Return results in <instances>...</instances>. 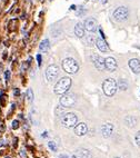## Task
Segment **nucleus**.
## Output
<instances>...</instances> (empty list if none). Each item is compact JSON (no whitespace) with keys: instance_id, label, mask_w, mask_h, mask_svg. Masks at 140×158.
<instances>
[{"instance_id":"obj_1","label":"nucleus","mask_w":140,"mask_h":158,"mask_svg":"<svg viewBox=\"0 0 140 158\" xmlns=\"http://www.w3.org/2000/svg\"><path fill=\"white\" fill-rule=\"evenodd\" d=\"M71 79L69 77H62V78L58 80V82L54 86V93L57 95H63L69 90V88L71 87Z\"/></svg>"},{"instance_id":"obj_2","label":"nucleus","mask_w":140,"mask_h":158,"mask_svg":"<svg viewBox=\"0 0 140 158\" xmlns=\"http://www.w3.org/2000/svg\"><path fill=\"white\" fill-rule=\"evenodd\" d=\"M102 89L107 96H114L118 90V82L114 78L106 79L102 84Z\"/></svg>"},{"instance_id":"obj_3","label":"nucleus","mask_w":140,"mask_h":158,"mask_svg":"<svg viewBox=\"0 0 140 158\" xmlns=\"http://www.w3.org/2000/svg\"><path fill=\"white\" fill-rule=\"evenodd\" d=\"M62 68L66 73L74 75V73H77L79 70V65L74 58H66L62 61Z\"/></svg>"},{"instance_id":"obj_4","label":"nucleus","mask_w":140,"mask_h":158,"mask_svg":"<svg viewBox=\"0 0 140 158\" xmlns=\"http://www.w3.org/2000/svg\"><path fill=\"white\" fill-rule=\"evenodd\" d=\"M61 123L66 128H72L76 127V125L78 124V118L74 113H68L66 115H63Z\"/></svg>"},{"instance_id":"obj_5","label":"nucleus","mask_w":140,"mask_h":158,"mask_svg":"<svg viewBox=\"0 0 140 158\" xmlns=\"http://www.w3.org/2000/svg\"><path fill=\"white\" fill-rule=\"evenodd\" d=\"M128 16H129V11L126 7H119L114 12V18L117 21H123V20H126L128 18Z\"/></svg>"},{"instance_id":"obj_6","label":"nucleus","mask_w":140,"mask_h":158,"mask_svg":"<svg viewBox=\"0 0 140 158\" xmlns=\"http://www.w3.org/2000/svg\"><path fill=\"white\" fill-rule=\"evenodd\" d=\"M58 75H59V67H58L57 65H50L47 68L46 76H47V79H48V81L51 82V81H54V80H56Z\"/></svg>"},{"instance_id":"obj_7","label":"nucleus","mask_w":140,"mask_h":158,"mask_svg":"<svg viewBox=\"0 0 140 158\" xmlns=\"http://www.w3.org/2000/svg\"><path fill=\"white\" fill-rule=\"evenodd\" d=\"M76 104V97L74 95H63L60 98V105L62 107H72Z\"/></svg>"},{"instance_id":"obj_8","label":"nucleus","mask_w":140,"mask_h":158,"mask_svg":"<svg viewBox=\"0 0 140 158\" xmlns=\"http://www.w3.org/2000/svg\"><path fill=\"white\" fill-rule=\"evenodd\" d=\"M91 59H92V61H94V67L97 68L98 70L101 71L105 69V58H102V57L99 56V55H92Z\"/></svg>"},{"instance_id":"obj_9","label":"nucleus","mask_w":140,"mask_h":158,"mask_svg":"<svg viewBox=\"0 0 140 158\" xmlns=\"http://www.w3.org/2000/svg\"><path fill=\"white\" fill-rule=\"evenodd\" d=\"M105 68L110 73L114 71L117 69V60L112 57H108L107 59H105Z\"/></svg>"},{"instance_id":"obj_10","label":"nucleus","mask_w":140,"mask_h":158,"mask_svg":"<svg viewBox=\"0 0 140 158\" xmlns=\"http://www.w3.org/2000/svg\"><path fill=\"white\" fill-rule=\"evenodd\" d=\"M114 125L112 124H105L101 126V135H102V137H105V138H108V137H110V136L112 135V133H114Z\"/></svg>"},{"instance_id":"obj_11","label":"nucleus","mask_w":140,"mask_h":158,"mask_svg":"<svg viewBox=\"0 0 140 158\" xmlns=\"http://www.w3.org/2000/svg\"><path fill=\"white\" fill-rule=\"evenodd\" d=\"M83 27H85V30L94 31L97 29V21L94 18H87L83 23Z\"/></svg>"},{"instance_id":"obj_12","label":"nucleus","mask_w":140,"mask_h":158,"mask_svg":"<svg viewBox=\"0 0 140 158\" xmlns=\"http://www.w3.org/2000/svg\"><path fill=\"white\" fill-rule=\"evenodd\" d=\"M87 131H88V127H87V125L85 123H80V124L76 125V127H74V134L77 136H83L86 135Z\"/></svg>"},{"instance_id":"obj_13","label":"nucleus","mask_w":140,"mask_h":158,"mask_svg":"<svg viewBox=\"0 0 140 158\" xmlns=\"http://www.w3.org/2000/svg\"><path fill=\"white\" fill-rule=\"evenodd\" d=\"M128 65H129V67H130V69H131L134 73H140V61H139V59H137V58H132V59L129 60Z\"/></svg>"},{"instance_id":"obj_14","label":"nucleus","mask_w":140,"mask_h":158,"mask_svg":"<svg viewBox=\"0 0 140 158\" xmlns=\"http://www.w3.org/2000/svg\"><path fill=\"white\" fill-rule=\"evenodd\" d=\"M96 46H97L98 48H99V50L102 51V52H107V51L109 50L106 40L103 39V38H101V37H98L97 39H96Z\"/></svg>"},{"instance_id":"obj_15","label":"nucleus","mask_w":140,"mask_h":158,"mask_svg":"<svg viewBox=\"0 0 140 158\" xmlns=\"http://www.w3.org/2000/svg\"><path fill=\"white\" fill-rule=\"evenodd\" d=\"M74 34L76 36L79 37V38H82L83 35H85V27L81 23H77L76 27H74Z\"/></svg>"},{"instance_id":"obj_16","label":"nucleus","mask_w":140,"mask_h":158,"mask_svg":"<svg viewBox=\"0 0 140 158\" xmlns=\"http://www.w3.org/2000/svg\"><path fill=\"white\" fill-rule=\"evenodd\" d=\"M49 47H50V44H49V40L48 39H45L42 43L40 44L39 46V49L41 52H47L49 50Z\"/></svg>"},{"instance_id":"obj_17","label":"nucleus","mask_w":140,"mask_h":158,"mask_svg":"<svg viewBox=\"0 0 140 158\" xmlns=\"http://www.w3.org/2000/svg\"><path fill=\"white\" fill-rule=\"evenodd\" d=\"M77 155L80 158H90L91 157V154L88 149H79L77 152Z\"/></svg>"},{"instance_id":"obj_18","label":"nucleus","mask_w":140,"mask_h":158,"mask_svg":"<svg viewBox=\"0 0 140 158\" xmlns=\"http://www.w3.org/2000/svg\"><path fill=\"white\" fill-rule=\"evenodd\" d=\"M125 123H126V125L129 126V127H134V125H136V123H137V119L134 118V117H131V116H128V117L125 118Z\"/></svg>"},{"instance_id":"obj_19","label":"nucleus","mask_w":140,"mask_h":158,"mask_svg":"<svg viewBox=\"0 0 140 158\" xmlns=\"http://www.w3.org/2000/svg\"><path fill=\"white\" fill-rule=\"evenodd\" d=\"M118 88H119L120 90H127L128 84H127L126 80H120V81L118 82Z\"/></svg>"},{"instance_id":"obj_20","label":"nucleus","mask_w":140,"mask_h":158,"mask_svg":"<svg viewBox=\"0 0 140 158\" xmlns=\"http://www.w3.org/2000/svg\"><path fill=\"white\" fill-rule=\"evenodd\" d=\"M48 147L52 152H57V146L54 144V141H48Z\"/></svg>"},{"instance_id":"obj_21","label":"nucleus","mask_w":140,"mask_h":158,"mask_svg":"<svg viewBox=\"0 0 140 158\" xmlns=\"http://www.w3.org/2000/svg\"><path fill=\"white\" fill-rule=\"evenodd\" d=\"M32 98H34L32 90H31V89H28V90H27V99H28L29 102H32Z\"/></svg>"},{"instance_id":"obj_22","label":"nucleus","mask_w":140,"mask_h":158,"mask_svg":"<svg viewBox=\"0 0 140 158\" xmlns=\"http://www.w3.org/2000/svg\"><path fill=\"white\" fill-rule=\"evenodd\" d=\"M87 44H89V46H92L94 44H96V40L92 36H89V38H87Z\"/></svg>"},{"instance_id":"obj_23","label":"nucleus","mask_w":140,"mask_h":158,"mask_svg":"<svg viewBox=\"0 0 140 158\" xmlns=\"http://www.w3.org/2000/svg\"><path fill=\"white\" fill-rule=\"evenodd\" d=\"M19 128V122L18 120H14L12 122V129H17Z\"/></svg>"},{"instance_id":"obj_24","label":"nucleus","mask_w":140,"mask_h":158,"mask_svg":"<svg viewBox=\"0 0 140 158\" xmlns=\"http://www.w3.org/2000/svg\"><path fill=\"white\" fill-rule=\"evenodd\" d=\"M136 143H137V145H139L140 146V131H138L137 135H136Z\"/></svg>"},{"instance_id":"obj_25","label":"nucleus","mask_w":140,"mask_h":158,"mask_svg":"<svg viewBox=\"0 0 140 158\" xmlns=\"http://www.w3.org/2000/svg\"><path fill=\"white\" fill-rule=\"evenodd\" d=\"M10 79V71H6V80H9Z\"/></svg>"},{"instance_id":"obj_26","label":"nucleus","mask_w":140,"mask_h":158,"mask_svg":"<svg viewBox=\"0 0 140 158\" xmlns=\"http://www.w3.org/2000/svg\"><path fill=\"white\" fill-rule=\"evenodd\" d=\"M37 60H38V65H41V56H40V55H38L37 56Z\"/></svg>"},{"instance_id":"obj_27","label":"nucleus","mask_w":140,"mask_h":158,"mask_svg":"<svg viewBox=\"0 0 140 158\" xmlns=\"http://www.w3.org/2000/svg\"><path fill=\"white\" fill-rule=\"evenodd\" d=\"M5 129H6L5 125H0V131H1V133H3V131H5Z\"/></svg>"},{"instance_id":"obj_28","label":"nucleus","mask_w":140,"mask_h":158,"mask_svg":"<svg viewBox=\"0 0 140 158\" xmlns=\"http://www.w3.org/2000/svg\"><path fill=\"white\" fill-rule=\"evenodd\" d=\"M19 94H20L19 89H16V90H14V95H16V96H18V95H19Z\"/></svg>"},{"instance_id":"obj_29","label":"nucleus","mask_w":140,"mask_h":158,"mask_svg":"<svg viewBox=\"0 0 140 158\" xmlns=\"http://www.w3.org/2000/svg\"><path fill=\"white\" fill-rule=\"evenodd\" d=\"M59 158H69V157H68L67 155H60V156H59Z\"/></svg>"},{"instance_id":"obj_30","label":"nucleus","mask_w":140,"mask_h":158,"mask_svg":"<svg viewBox=\"0 0 140 158\" xmlns=\"http://www.w3.org/2000/svg\"><path fill=\"white\" fill-rule=\"evenodd\" d=\"M72 158H77V156H72Z\"/></svg>"},{"instance_id":"obj_31","label":"nucleus","mask_w":140,"mask_h":158,"mask_svg":"<svg viewBox=\"0 0 140 158\" xmlns=\"http://www.w3.org/2000/svg\"><path fill=\"white\" fill-rule=\"evenodd\" d=\"M114 158H120V157H114Z\"/></svg>"},{"instance_id":"obj_32","label":"nucleus","mask_w":140,"mask_h":158,"mask_svg":"<svg viewBox=\"0 0 140 158\" xmlns=\"http://www.w3.org/2000/svg\"><path fill=\"white\" fill-rule=\"evenodd\" d=\"M6 158H10V157H6Z\"/></svg>"}]
</instances>
